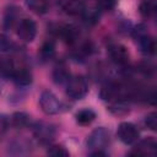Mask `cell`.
Segmentation results:
<instances>
[{"label":"cell","mask_w":157,"mask_h":157,"mask_svg":"<svg viewBox=\"0 0 157 157\" xmlns=\"http://www.w3.org/2000/svg\"><path fill=\"white\" fill-rule=\"evenodd\" d=\"M82 15H83V18H85L86 22L93 25V23L98 22L99 15H101V10H99L97 6H96V7H90V9H86V7H85Z\"/></svg>","instance_id":"obj_20"},{"label":"cell","mask_w":157,"mask_h":157,"mask_svg":"<svg viewBox=\"0 0 157 157\" xmlns=\"http://www.w3.org/2000/svg\"><path fill=\"white\" fill-rule=\"evenodd\" d=\"M55 54V44L53 40H47L43 43L42 48H40V56L43 58V60H48L50 58H53Z\"/></svg>","instance_id":"obj_22"},{"label":"cell","mask_w":157,"mask_h":157,"mask_svg":"<svg viewBox=\"0 0 157 157\" xmlns=\"http://www.w3.org/2000/svg\"><path fill=\"white\" fill-rule=\"evenodd\" d=\"M109 142V131L105 128L94 129L87 137V147L91 151H103Z\"/></svg>","instance_id":"obj_2"},{"label":"cell","mask_w":157,"mask_h":157,"mask_svg":"<svg viewBox=\"0 0 157 157\" xmlns=\"http://www.w3.org/2000/svg\"><path fill=\"white\" fill-rule=\"evenodd\" d=\"M157 152V144L155 139L148 137L140 141L136 147L130 152L131 156H155Z\"/></svg>","instance_id":"obj_7"},{"label":"cell","mask_w":157,"mask_h":157,"mask_svg":"<svg viewBox=\"0 0 157 157\" xmlns=\"http://www.w3.org/2000/svg\"><path fill=\"white\" fill-rule=\"evenodd\" d=\"M37 34V26L36 22L31 18H23L17 25V36L26 43L32 42Z\"/></svg>","instance_id":"obj_5"},{"label":"cell","mask_w":157,"mask_h":157,"mask_svg":"<svg viewBox=\"0 0 157 157\" xmlns=\"http://www.w3.org/2000/svg\"><path fill=\"white\" fill-rule=\"evenodd\" d=\"M70 78V71H69V67L64 64V63H60L58 64L54 70H53V81L56 83V85H63L65 82H67Z\"/></svg>","instance_id":"obj_11"},{"label":"cell","mask_w":157,"mask_h":157,"mask_svg":"<svg viewBox=\"0 0 157 157\" xmlns=\"http://www.w3.org/2000/svg\"><path fill=\"white\" fill-rule=\"evenodd\" d=\"M39 105H40L42 110L48 115L58 114L61 110V103L59 102L56 96L50 91L42 92V94L39 97Z\"/></svg>","instance_id":"obj_3"},{"label":"cell","mask_w":157,"mask_h":157,"mask_svg":"<svg viewBox=\"0 0 157 157\" xmlns=\"http://www.w3.org/2000/svg\"><path fill=\"white\" fill-rule=\"evenodd\" d=\"M139 45H140V50L146 54V55H151L155 53L156 50V42L153 39V37H151L150 34H146L144 37H141L140 39H137Z\"/></svg>","instance_id":"obj_14"},{"label":"cell","mask_w":157,"mask_h":157,"mask_svg":"<svg viewBox=\"0 0 157 157\" xmlns=\"http://www.w3.org/2000/svg\"><path fill=\"white\" fill-rule=\"evenodd\" d=\"M15 69L16 67L11 59L4 58L0 60V76H2L5 78H11L15 72Z\"/></svg>","instance_id":"obj_16"},{"label":"cell","mask_w":157,"mask_h":157,"mask_svg":"<svg viewBox=\"0 0 157 157\" xmlns=\"http://www.w3.org/2000/svg\"><path fill=\"white\" fill-rule=\"evenodd\" d=\"M11 78L17 86H28L32 82V72L27 67H16Z\"/></svg>","instance_id":"obj_10"},{"label":"cell","mask_w":157,"mask_h":157,"mask_svg":"<svg viewBox=\"0 0 157 157\" xmlns=\"http://www.w3.org/2000/svg\"><path fill=\"white\" fill-rule=\"evenodd\" d=\"M88 92V85L83 76H75L67 81L66 94L71 99H82Z\"/></svg>","instance_id":"obj_1"},{"label":"cell","mask_w":157,"mask_h":157,"mask_svg":"<svg viewBox=\"0 0 157 157\" xmlns=\"http://www.w3.org/2000/svg\"><path fill=\"white\" fill-rule=\"evenodd\" d=\"M11 48H12L11 40L7 37H5V36H0V53L10 52Z\"/></svg>","instance_id":"obj_25"},{"label":"cell","mask_w":157,"mask_h":157,"mask_svg":"<svg viewBox=\"0 0 157 157\" xmlns=\"http://www.w3.org/2000/svg\"><path fill=\"white\" fill-rule=\"evenodd\" d=\"M49 156L52 157H67L69 156V151L61 146V145H54V146H50L48 148V152H47Z\"/></svg>","instance_id":"obj_23"},{"label":"cell","mask_w":157,"mask_h":157,"mask_svg":"<svg viewBox=\"0 0 157 157\" xmlns=\"http://www.w3.org/2000/svg\"><path fill=\"white\" fill-rule=\"evenodd\" d=\"M145 125L150 130H152V131H155L157 129V114L155 112H152V113H150V114L146 115V118H145Z\"/></svg>","instance_id":"obj_24"},{"label":"cell","mask_w":157,"mask_h":157,"mask_svg":"<svg viewBox=\"0 0 157 157\" xmlns=\"http://www.w3.org/2000/svg\"><path fill=\"white\" fill-rule=\"evenodd\" d=\"M59 34L60 37L69 44H72L77 40V37H78V31L75 26L72 25H65V26H61L59 28Z\"/></svg>","instance_id":"obj_12"},{"label":"cell","mask_w":157,"mask_h":157,"mask_svg":"<svg viewBox=\"0 0 157 157\" xmlns=\"http://www.w3.org/2000/svg\"><path fill=\"white\" fill-rule=\"evenodd\" d=\"M63 10L71 16H76L83 12L85 10V4L82 0H66L65 4L63 5Z\"/></svg>","instance_id":"obj_13"},{"label":"cell","mask_w":157,"mask_h":157,"mask_svg":"<svg viewBox=\"0 0 157 157\" xmlns=\"http://www.w3.org/2000/svg\"><path fill=\"white\" fill-rule=\"evenodd\" d=\"M156 2L155 0H145L140 4V13L145 17V18H150L152 16H155L156 13Z\"/></svg>","instance_id":"obj_18"},{"label":"cell","mask_w":157,"mask_h":157,"mask_svg":"<svg viewBox=\"0 0 157 157\" xmlns=\"http://www.w3.org/2000/svg\"><path fill=\"white\" fill-rule=\"evenodd\" d=\"M33 134H34L36 139L39 142L49 144L50 141L54 140L55 134H56V129H55V126L53 124L40 121V123H37L33 126Z\"/></svg>","instance_id":"obj_4"},{"label":"cell","mask_w":157,"mask_h":157,"mask_svg":"<svg viewBox=\"0 0 157 157\" xmlns=\"http://www.w3.org/2000/svg\"><path fill=\"white\" fill-rule=\"evenodd\" d=\"M108 109H109V112H112L115 115H124V114H126L129 112V107H128V104L123 99L112 102L108 105Z\"/></svg>","instance_id":"obj_19"},{"label":"cell","mask_w":157,"mask_h":157,"mask_svg":"<svg viewBox=\"0 0 157 157\" xmlns=\"http://www.w3.org/2000/svg\"><path fill=\"white\" fill-rule=\"evenodd\" d=\"M108 53H109V56L110 59L117 64V65H120V66H124L128 64L129 61V52L128 49L121 45V44H112L109 48H108Z\"/></svg>","instance_id":"obj_8"},{"label":"cell","mask_w":157,"mask_h":157,"mask_svg":"<svg viewBox=\"0 0 157 157\" xmlns=\"http://www.w3.org/2000/svg\"><path fill=\"white\" fill-rule=\"evenodd\" d=\"M7 120H6V118H4V117H0V139L5 135V132H6V130H7Z\"/></svg>","instance_id":"obj_26"},{"label":"cell","mask_w":157,"mask_h":157,"mask_svg":"<svg viewBox=\"0 0 157 157\" xmlns=\"http://www.w3.org/2000/svg\"><path fill=\"white\" fill-rule=\"evenodd\" d=\"M11 121H12V125L16 128H25L29 123V117L23 112H17L12 115Z\"/></svg>","instance_id":"obj_21"},{"label":"cell","mask_w":157,"mask_h":157,"mask_svg":"<svg viewBox=\"0 0 157 157\" xmlns=\"http://www.w3.org/2000/svg\"><path fill=\"white\" fill-rule=\"evenodd\" d=\"M94 119H96V113H94L92 109H88V108L81 109V110L77 112V114H76V121H77L80 125H88V124H91Z\"/></svg>","instance_id":"obj_15"},{"label":"cell","mask_w":157,"mask_h":157,"mask_svg":"<svg viewBox=\"0 0 157 157\" xmlns=\"http://www.w3.org/2000/svg\"><path fill=\"white\" fill-rule=\"evenodd\" d=\"M27 6L34 13L42 15L48 11V0H27Z\"/></svg>","instance_id":"obj_17"},{"label":"cell","mask_w":157,"mask_h":157,"mask_svg":"<svg viewBox=\"0 0 157 157\" xmlns=\"http://www.w3.org/2000/svg\"><path fill=\"white\" fill-rule=\"evenodd\" d=\"M117 135L119 137V140L125 144V145H131L134 144L137 137H139V131L136 129V126L129 121H124V123H120L119 126H118V131H117Z\"/></svg>","instance_id":"obj_6"},{"label":"cell","mask_w":157,"mask_h":157,"mask_svg":"<svg viewBox=\"0 0 157 157\" xmlns=\"http://www.w3.org/2000/svg\"><path fill=\"white\" fill-rule=\"evenodd\" d=\"M120 92H121V88L119 85H117L115 82H107L105 85L102 86L99 96L104 101H113L120 94Z\"/></svg>","instance_id":"obj_9"}]
</instances>
